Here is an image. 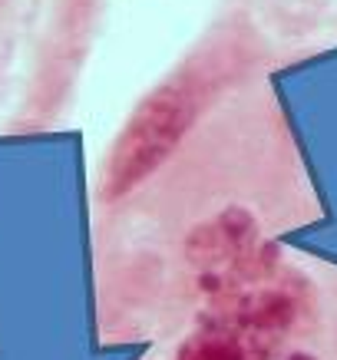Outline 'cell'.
Here are the masks:
<instances>
[{
  "label": "cell",
  "instance_id": "6da1fadb",
  "mask_svg": "<svg viewBox=\"0 0 337 360\" xmlns=\"http://www.w3.org/2000/svg\"><path fill=\"white\" fill-rule=\"evenodd\" d=\"M196 116L198 89L189 77L169 79L163 86H155L139 103V110L129 116V122L122 126L120 139L113 146L103 192L109 198H120L132 192L139 182H146L172 155V149L182 142Z\"/></svg>",
  "mask_w": 337,
  "mask_h": 360
},
{
  "label": "cell",
  "instance_id": "3957f363",
  "mask_svg": "<svg viewBox=\"0 0 337 360\" xmlns=\"http://www.w3.org/2000/svg\"><path fill=\"white\" fill-rule=\"evenodd\" d=\"M291 360H311V357H301V354H298V357H291Z\"/></svg>",
  "mask_w": 337,
  "mask_h": 360
},
{
  "label": "cell",
  "instance_id": "7a4b0ae2",
  "mask_svg": "<svg viewBox=\"0 0 337 360\" xmlns=\"http://www.w3.org/2000/svg\"><path fill=\"white\" fill-rule=\"evenodd\" d=\"M294 321V297L281 288L239 291L185 340L175 360H274Z\"/></svg>",
  "mask_w": 337,
  "mask_h": 360
}]
</instances>
